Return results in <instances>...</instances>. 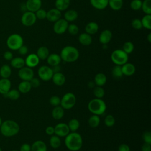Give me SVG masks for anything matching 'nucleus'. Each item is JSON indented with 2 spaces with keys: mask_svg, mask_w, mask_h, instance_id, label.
I'll return each mask as SVG.
<instances>
[{
  "mask_svg": "<svg viewBox=\"0 0 151 151\" xmlns=\"http://www.w3.org/2000/svg\"><path fill=\"white\" fill-rule=\"evenodd\" d=\"M64 143L68 150L78 151L82 147L83 139L81 136L76 132L69 133L65 137Z\"/></svg>",
  "mask_w": 151,
  "mask_h": 151,
  "instance_id": "1",
  "label": "nucleus"
},
{
  "mask_svg": "<svg viewBox=\"0 0 151 151\" xmlns=\"http://www.w3.org/2000/svg\"><path fill=\"white\" fill-rule=\"evenodd\" d=\"M60 55L61 60L67 63H73L78 60L80 54L76 47L67 45L61 50Z\"/></svg>",
  "mask_w": 151,
  "mask_h": 151,
  "instance_id": "2",
  "label": "nucleus"
},
{
  "mask_svg": "<svg viewBox=\"0 0 151 151\" xmlns=\"http://www.w3.org/2000/svg\"><path fill=\"white\" fill-rule=\"evenodd\" d=\"M1 133L6 137H11L16 135L19 131L18 124L14 120H8L2 123L0 126Z\"/></svg>",
  "mask_w": 151,
  "mask_h": 151,
  "instance_id": "3",
  "label": "nucleus"
},
{
  "mask_svg": "<svg viewBox=\"0 0 151 151\" xmlns=\"http://www.w3.org/2000/svg\"><path fill=\"white\" fill-rule=\"evenodd\" d=\"M88 110L97 116L103 114L106 110V104L101 99L95 98L90 100L87 106Z\"/></svg>",
  "mask_w": 151,
  "mask_h": 151,
  "instance_id": "4",
  "label": "nucleus"
},
{
  "mask_svg": "<svg viewBox=\"0 0 151 151\" xmlns=\"http://www.w3.org/2000/svg\"><path fill=\"white\" fill-rule=\"evenodd\" d=\"M111 60L115 65H122L127 63L129 60L128 54L123 50L117 49L113 51L111 54Z\"/></svg>",
  "mask_w": 151,
  "mask_h": 151,
  "instance_id": "5",
  "label": "nucleus"
},
{
  "mask_svg": "<svg viewBox=\"0 0 151 151\" xmlns=\"http://www.w3.org/2000/svg\"><path fill=\"white\" fill-rule=\"evenodd\" d=\"M23 38L18 34H12L6 40L7 47L12 50H18L23 45Z\"/></svg>",
  "mask_w": 151,
  "mask_h": 151,
  "instance_id": "6",
  "label": "nucleus"
},
{
  "mask_svg": "<svg viewBox=\"0 0 151 151\" xmlns=\"http://www.w3.org/2000/svg\"><path fill=\"white\" fill-rule=\"evenodd\" d=\"M76 103V96L71 93L68 92L65 93L61 98L60 106L66 110L70 109L73 108Z\"/></svg>",
  "mask_w": 151,
  "mask_h": 151,
  "instance_id": "7",
  "label": "nucleus"
},
{
  "mask_svg": "<svg viewBox=\"0 0 151 151\" xmlns=\"http://www.w3.org/2000/svg\"><path fill=\"white\" fill-rule=\"evenodd\" d=\"M37 21L35 14L33 12L26 11L25 12L21 18V21L22 25L26 27H30L33 25Z\"/></svg>",
  "mask_w": 151,
  "mask_h": 151,
  "instance_id": "8",
  "label": "nucleus"
},
{
  "mask_svg": "<svg viewBox=\"0 0 151 151\" xmlns=\"http://www.w3.org/2000/svg\"><path fill=\"white\" fill-rule=\"evenodd\" d=\"M53 72L51 67L47 65H42L38 70L39 77L43 81H49L52 78Z\"/></svg>",
  "mask_w": 151,
  "mask_h": 151,
  "instance_id": "9",
  "label": "nucleus"
},
{
  "mask_svg": "<svg viewBox=\"0 0 151 151\" xmlns=\"http://www.w3.org/2000/svg\"><path fill=\"white\" fill-rule=\"evenodd\" d=\"M68 23L65 19L60 18L55 22L53 26V30L57 34H63L67 30Z\"/></svg>",
  "mask_w": 151,
  "mask_h": 151,
  "instance_id": "10",
  "label": "nucleus"
},
{
  "mask_svg": "<svg viewBox=\"0 0 151 151\" xmlns=\"http://www.w3.org/2000/svg\"><path fill=\"white\" fill-rule=\"evenodd\" d=\"M34 75L32 69L28 67H23L18 71V76L23 81H29L34 77Z\"/></svg>",
  "mask_w": 151,
  "mask_h": 151,
  "instance_id": "11",
  "label": "nucleus"
},
{
  "mask_svg": "<svg viewBox=\"0 0 151 151\" xmlns=\"http://www.w3.org/2000/svg\"><path fill=\"white\" fill-rule=\"evenodd\" d=\"M70 132L67 124L64 123H58L54 127V134L58 137H65Z\"/></svg>",
  "mask_w": 151,
  "mask_h": 151,
  "instance_id": "12",
  "label": "nucleus"
},
{
  "mask_svg": "<svg viewBox=\"0 0 151 151\" xmlns=\"http://www.w3.org/2000/svg\"><path fill=\"white\" fill-rule=\"evenodd\" d=\"M41 0H27L25 5L28 11L35 12L41 8Z\"/></svg>",
  "mask_w": 151,
  "mask_h": 151,
  "instance_id": "13",
  "label": "nucleus"
},
{
  "mask_svg": "<svg viewBox=\"0 0 151 151\" xmlns=\"http://www.w3.org/2000/svg\"><path fill=\"white\" fill-rule=\"evenodd\" d=\"M40 63V58L36 54H29L25 60V64L30 68H33L38 65Z\"/></svg>",
  "mask_w": 151,
  "mask_h": 151,
  "instance_id": "14",
  "label": "nucleus"
},
{
  "mask_svg": "<svg viewBox=\"0 0 151 151\" xmlns=\"http://www.w3.org/2000/svg\"><path fill=\"white\" fill-rule=\"evenodd\" d=\"M61 12L57 8H52L47 12L46 18L51 22H55L61 18Z\"/></svg>",
  "mask_w": 151,
  "mask_h": 151,
  "instance_id": "15",
  "label": "nucleus"
},
{
  "mask_svg": "<svg viewBox=\"0 0 151 151\" xmlns=\"http://www.w3.org/2000/svg\"><path fill=\"white\" fill-rule=\"evenodd\" d=\"M112 32L109 29L103 31L99 36V41L102 44H107L112 38Z\"/></svg>",
  "mask_w": 151,
  "mask_h": 151,
  "instance_id": "16",
  "label": "nucleus"
},
{
  "mask_svg": "<svg viewBox=\"0 0 151 151\" xmlns=\"http://www.w3.org/2000/svg\"><path fill=\"white\" fill-rule=\"evenodd\" d=\"M122 70L123 75L126 76H131L134 74L136 68L133 64L126 63L122 65Z\"/></svg>",
  "mask_w": 151,
  "mask_h": 151,
  "instance_id": "17",
  "label": "nucleus"
},
{
  "mask_svg": "<svg viewBox=\"0 0 151 151\" xmlns=\"http://www.w3.org/2000/svg\"><path fill=\"white\" fill-rule=\"evenodd\" d=\"M11 83L8 78H4L0 80V93L2 94H5L7 93L11 88Z\"/></svg>",
  "mask_w": 151,
  "mask_h": 151,
  "instance_id": "18",
  "label": "nucleus"
},
{
  "mask_svg": "<svg viewBox=\"0 0 151 151\" xmlns=\"http://www.w3.org/2000/svg\"><path fill=\"white\" fill-rule=\"evenodd\" d=\"M47 63L50 66L52 67L57 65H59L61 61V58L60 55L55 53H52L49 54L48 57L47 58Z\"/></svg>",
  "mask_w": 151,
  "mask_h": 151,
  "instance_id": "19",
  "label": "nucleus"
},
{
  "mask_svg": "<svg viewBox=\"0 0 151 151\" xmlns=\"http://www.w3.org/2000/svg\"><path fill=\"white\" fill-rule=\"evenodd\" d=\"M51 79L53 83L58 86H63L65 82V77L61 72L54 73Z\"/></svg>",
  "mask_w": 151,
  "mask_h": 151,
  "instance_id": "20",
  "label": "nucleus"
},
{
  "mask_svg": "<svg viewBox=\"0 0 151 151\" xmlns=\"http://www.w3.org/2000/svg\"><path fill=\"white\" fill-rule=\"evenodd\" d=\"M93 7L97 9L102 10L108 6L109 0H90Z\"/></svg>",
  "mask_w": 151,
  "mask_h": 151,
  "instance_id": "21",
  "label": "nucleus"
},
{
  "mask_svg": "<svg viewBox=\"0 0 151 151\" xmlns=\"http://www.w3.org/2000/svg\"><path fill=\"white\" fill-rule=\"evenodd\" d=\"M31 151H47V145L42 140H37L31 146Z\"/></svg>",
  "mask_w": 151,
  "mask_h": 151,
  "instance_id": "22",
  "label": "nucleus"
},
{
  "mask_svg": "<svg viewBox=\"0 0 151 151\" xmlns=\"http://www.w3.org/2000/svg\"><path fill=\"white\" fill-rule=\"evenodd\" d=\"M78 41L79 42L85 46L89 45L92 42V38L91 35L87 33H81L78 36Z\"/></svg>",
  "mask_w": 151,
  "mask_h": 151,
  "instance_id": "23",
  "label": "nucleus"
},
{
  "mask_svg": "<svg viewBox=\"0 0 151 151\" xmlns=\"http://www.w3.org/2000/svg\"><path fill=\"white\" fill-rule=\"evenodd\" d=\"M52 116L55 120H60L62 119L64 115V109L60 106H55L52 110Z\"/></svg>",
  "mask_w": 151,
  "mask_h": 151,
  "instance_id": "24",
  "label": "nucleus"
},
{
  "mask_svg": "<svg viewBox=\"0 0 151 151\" xmlns=\"http://www.w3.org/2000/svg\"><path fill=\"white\" fill-rule=\"evenodd\" d=\"M99 30V25L95 22H90L85 27L86 33L92 35L96 34Z\"/></svg>",
  "mask_w": 151,
  "mask_h": 151,
  "instance_id": "25",
  "label": "nucleus"
},
{
  "mask_svg": "<svg viewBox=\"0 0 151 151\" xmlns=\"http://www.w3.org/2000/svg\"><path fill=\"white\" fill-rule=\"evenodd\" d=\"M94 82L97 86L102 87L106 83L107 77L106 75L103 73H97L94 77Z\"/></svg>",
  "mask_w": 151,
  "mask_h": 151,
  "instance_id": "26",
  "label": "nucleus"
},
{
  "mask_svg": "<svg viewBox=\"0 0 151 151\" xmlns=\"http://www.w3.org/2000/svg\"><path fill=\"white\" fill-rule=\"evenodd\" d=\"M64 17V19H65L67 22H72L77 19L78 13L74 9H70L65 12Z\"/></svg>",
  "mask_w": 151,
  "mask_h": 151,
  "instance_id": "27",
  "label": "nucleus"
},
{
  "mask_svg": "<svg viewBox=\"0 0 151 151\" xmlns=\"http://www.w3.org/2000/svg\"><path fill=\"white\" fill-rule=\"evenodd\" d=\"M70 4V0H56L55 2V8L60 11L67 9Z\"/></svg>",
  "mask_w": 151,
  "mask_h": 151,
  "instance_id": "28",
  "label": "nucleus"
},
{
  "mask_svg": "<svg viewBox=\"0 0 151 151\" xmlns=\"http://www.w3.org/2000/svg\"><path fill=\"white\" fill-rule=\"evenodd\" d=\"M25 60L21 57L13 58L11 60V65L12 67L20 69L25 65Z\"/></svg>",
  "mask_w": 151,
  "mask_h": 151,
  "instance_id": "29",
  "label": "nucleus"
},
{
  "mask_svg": "<svg viewBox=\"0 0 151 151\" xmlns=\"http://www.w3.org/2000/svg\"><path fill=\"white\" fill-rule=\"evenodd\" d=\"M37 56L40 58V60H45L49 55V50L47 47L45 46H41L38 48L37 51Z\"/></svg>",
  "mask_w": 151,
  "mask_h": 151,
  "instance_id": "30",
  "label": "nucleus"
},
{
  "mask_svg": "<svg viewBox=\"0 0 151 151\" xmlns=\"http://www.w3.org/2000/svg\"><path fill=\"white\" fill-rule=\"evenodd\" d=\"M32 87L29 81H22L18 85V91L21 93H28Z\"/></svg>",
  "mask_w": 151,
  "mask_h": 151,
  "instance_id": "31",
  "label": "nucleus"
},
{
  "mask_svg": "<svg viewBox=\"0 0 151 151\" xmlns=\"http://www.w3.org/2000/svg\"><path fill=\"white\" fill-rule=\"evenodd\" d=\"M123 0H109L108 5L114 11H119L123 6Z\"/></svg>",
  "mask_w": 151,
  "mask_h": 151,
  "instance_id": "32",
  "label": "nucleus"
},
{
  "mask_svg": "<svg viewBox=\"0 0 151 151\" xmlns=\"http://www.w3.org/2000/svg\"><path fill=\"white\" fill-rule=\"evenodd\" d=\"M11 68L7 64L3 65L0 69V75L4 78H8L11 76Z\"/></svg>",
  "mask_w": 151,
  "mask_h": 151,
  "instance_id": "33",
  "label": "nucleus"
},
{
  "mask_svg": "<svg viewBox=\"0 0 151 151\" xmlns=\"http://www.w3.org/2000/svg\"><path fill=\"white\" fill-rule=\"evenodd\" d=\"M50 145L53 149H57L61 146V140L57 135H52L50 139Z\"/></svg>",
  "mask_w": 151,
  "mask_h": 151,
  "instance_id": "34",
  "label": "nucleus"
},
{
  "mask_svg": "<svg viewBox=\"0 0 151 151\" xmlns=\"http://www.w3.org/2000/svg\"><path fill=\"white\" fill-rule=\"evenodd\" d=\"M142 27L147 29H151V15L150 14H146L141 20Z\"/></svg>",
  "mask_w": 151,
  "mask_h": 151,
  "instance_id": "35",
  "label": "nucleus"
},
{
  "mask_svg": "<svg viewBox=\"0 0 151 151\" xmlns=\"http://www.w3.org/2000/svg\"><path fill=\"white\" fill-rule=\"evenodd\" d=\"M70 131L72 132H76L80 127V122L76 119H71L67 124Z\"/></svg>",
  "mask_w": 151,
  "mask_h": 151,
  "instance_id": "36",
  "label": "nucleus"
},
{
  "mask_svg": "<svg viewBox=\"0 0 151 151\" xmlns=\"http://www.w3.org/2000/svg\"><path fill=\"white\" fill-rule=\"evenodd\" d=\"M100 122V119L99 116L93 114L90 117L88 120V124L91 127H97L99 126Z\"/></svg>",
  "mask_w": 151,
  "mask_h": 151,
  "instance_id": "37",
  "label": "nucleus"
},
{
  "mask_svg": "<svg viewBox=\"0 0 151 151\" xmlns=\"http://www.w3.org/2000/svg\"><path fill=\"white\" fill-rule=\"evenodd\" d=\"M5 97H8L11 100H17L20 96V92L15 89L9 90L7 93L4 95Z\"/></svg>",
  "mask_w": 151,
  "mask_h": 151,
  "instance_id": "38",
  "label": "nucleus"
},
{
  "mask_svg": "<svg viewBox=\"0 0 151 151\" xmlns=\"http://www.w3.org/2000/svg\"><path fill=\"white\" fill-rule=\"evenodd\" d=\"M141 8L146 14H151V0H144Z\"/></svg>",
  "mask_w": 151,
  "mask_h": 151,
  "instance_id": "39",
  "label": "nucleus"
},
{
  "mask_svg": "<svg viewBox=\"0 0 151 151\" xmlns=\"http://www.w3.org/2000/svg\"><path fill=\"white\" fill-rule=\"evenodd\" d=\"M112 76L116 78H121L123 76V73L122 70V66L116 65L111 70Z\"/></svg>",
  "mask_w": 151,
  "mask_h": 151,
  "instance_id": "40",
  "label": "nucleus"
},
{
  "mask_svg": "<svg viewBox=\"0 0 151 151\" xmlns=\"http://www.w3.org/2000/svg\"><path fill=\"white\" fill-rule=\"evenodd\" d=\"M93 93L96 98L102 99L105 94V91H104V88H102L101 87L96 86V87H94Z\"/></svg>",
  "mask_w": 151,
  "mask_h": 151,
  "instance_id": "41",
  "label": "nucleus"
},
{
  "mask_svg": "<svg viewBox=\"0 0 151 151\" xmlns=\"http://www.w3.org/2000/svg\"><path fill=\"white\" fill-rule=\"evenodd\" d=\"M123 50L127 54L132 53L134 50V45L130 41H127L123 45Z\"/></svg>",
  "mask_w": 151,
  "mask_h": 151,
  "instance_id": "42",
  "label": "nucleus"
},
{
  "mask_svg": "<svg viewBox=\"0 0 151 151\" xmlns=\"http://www.w3.org/2000/svg\"><path fill=\"white\" fill-rule=\"evenodd\" d=\"M142 1L141 0H132L130 2V6L134 11H137L141 9Z\"/></svg>",
  "mask_w": 151,
  "mask_h": 151,
  "instance_id": "43",
  "label": "nucleus"
},
{
  "mask_svg": "<svg viewBox=\"0 0 151 151\" xmlns=\"http://www.w3.org/2000/svg\"><path fill=\"white\" fill-rule=\"evenodd\" d=\"M104 123L107 127H112L115 123V119L111 114H108L104 119Z\"/></svg>",
  "mask_w": 151,
  "mask_h": 151,
  "instance_id": "44",
  "label": "nucleus"
},
{
  "mask_svg": "<svg viewBox=\"0 0 151 151\" xmlns=\"http://www.w3.org/2000/svg\"><path fill=\"white\" fill-rule=\"evenodd\" d=\"M35 14L37 19H40V20L44 19L46 18L47 11L44 9L40 8L35 12Z\"/></svg>",
  "mask_w": 151,
  "mask_h": 151,
  "instance_id": "45",
  "label": "nucleus"
},
{
  "mask_svg": "<svg viewBox=\"0 0 151 151\" xmlns=\"http://www.w3.org/2000/svg\"><path fill=\"white\" fill-rule=\"evenodd\" d=\"M67 31H68V32L71 34V35H76L78 34L79 29L77 25H76V24H68V28H67Z\"/></svg>",
  "mask_w": 151,
  "mask_h": 151,
  "instance_id": "46",
  "label": "nucleus"
},
{
  "mask_svg": "<svg viewBox=\"0 0 151 151\" xmlns=\"http://www.w3.org/2000/svg\"><path fill=\"white\" fill-rule=\"evenodd\" d=\"M49 101L51 106L55 107V106H58L60 105L61 99L58 96H53L50 97Z\"/></svg>",
  "mask_w": 151,
  "mask_h": 151,
  "instance_id": "47",
  "label": "nucleus"
},
{
  "mask_svg": "<svg viewBox=\"0 0 151 151\" xmlns=\"http://www.w3.org/2000/svg\"><path fill=\"white\" fill-rule=\"evenodd\" d=\"M132 27L137 30L140 29L142 28V25L141 22V20L138 18H134L132 21Z\"/></svg>",
  "mask_w": 151,
  "mask_h": 151,
  "instance_id": "48",
  "label": "nucleus"
},
{
  "mask_svg": "<svg viewBox=\"0 0 151 151\" xmlns=\"http://www.w3.org/2000/svg\"><path fill=\"white\" fill-rule=\"evenodd\" d=\"M142 138L145 143L151 144V132L150 131H146L142 135Z\"/></svg>",
  "mask_w": 151,
  "mask_h": 151,
  "instance_id": "49",
  "label": "nucleus"
},
{
  "mask_svg": "<svg viewBox=\"0 0 151 151\" xmlns=\"http://www.w3.org/2000/svg\"><path fill=\"white\" fill-rule=\"evenodd\" d=\"M29 83L31 84V86L32 87L34 88H37L38 87H39L40 84V81L39 80L38 78H32L30 81Z\"/></svg>",
  "mask_w": 151,
  "mask_h": 151,
  "instance_id": "50",
  "label": "nucleus"
},
{
  "mask_svg": "<svg viewBox=\"0 0 151 151\" xmlns=\"http://www.w3.org/2000/svg\"><path fill=\"white\" fill-rule=\"evenodd\" d=\"M18 50L19 53L21 55H25L28 53V47L24 45H22Z\"/></svg>",
  "mask_w": 151,
  "mask_h": 151,
  "instance_id": "51",
  "label": "nucleus"
},
{
  "mask_svg": "<svg viewBox=\"0 0 151 151\" xmlns=\"http://www.w3.org/2000/svg\"><path fill=\"white\" fill-rule=\"evenodd\" d=\"M118 151H130V149L127 145L122 143L119 145L118 147Z\"/></svg>",
  "mask_w": 151,
  "mask_h": 151,
  "instance_id": "52",
  "label": "nucleus"
},
{
  "mask_svg": "<svg viewBox=\"0 0 151 151\" xmlns=\"http://www.w3.org/2000/svg\"><path fill=\"white\" fill-rule=\"evenodd\" d=\"M45 133L50 136L53 135L54 134V127H52L51 126H48L45 129Z\"/></svg>",
  "mask_w": 151,
  "mask_h": 151,
  "instance_id": "53",
  "label": "nucleus"
},
{
  "mask_svg": "<svg viewBox=\"0 0 151 151\" xmlns=\"http://www.w3.org/2000/svg\"><path fill=\"white\" fill-rule=\"evenodd\" d=\"M4 57L6 60H11L13 58V54L11 51H7L5 52L4 54Z\"/></svg>",
  "mask_w": 151,
  "mask_h": 151,
  "instance_id": "54",
  "label": "nucleus"
},
{
  "mask_svg": "<svg viewBox=\"0 0 151 151\" xmlns=\"http://www.w3.org/2000/svg\"><path fill=\"white\" fill-rule=\"evenodd\" d=\"M19 151H31V146L28 143H24L21 145Z\"/></svg>",
  "mask_w": 151,
  "mask_h": 151,
  "instance_id": "55",
  "label": "nucleus"
},
{
  "mask_svg": "<svg viewBox=\"0 0 151 151\" xmlns=\"http://www.w3.org/2000/svg\"><path fill=\"white\" fill-rule=\"evenodd\" d=\"M142 151H151V144L144 143L141 147Z\"/></svg>",
  "mask_w": 151,
  "mask_h": 151,
  "instance_id": "56",
  "label": "nucleus"
},
{
  "mask_svg": "<svg viewBox=\"0 0 151 151\" xmlns=\"http://www.w3.org/2000/svg\"><path fill=\"white\" fill-rule=\"evenodd\" d=\"M51 69H52V71L53 73H56L60 72L61 67H60L59 65H55V66H52L51 67Z\"/></svg>",
  "mask_w": 151,
  "mask_h": 151,
  "instance_id": "57",
  "label": "nucleus"
},
{
  "mask_svg": "<svg viewBox=\"0 0 151 151\" xmlns=\"http://www.w3.org/2000/svg\"><path fill=\"white\" fill-rule=\"evenodd\" d=\"M94 85H95V83L94 81H90L88 82V87L89 88H94Z\"/></svg>",
  "mask_w": 151,
  "mask_h": 151,
  "instance_id": "58",
  "label": "nucleus"
},
{
  "mask_svg": "<svg viewBox=\"0 0 151 151\" xmlns=\"http://www.w3.org/2000/svg\"><path fill=\"white\" fill-rule=\"evenodd\" d=\"M147 40L149 42H151V33H149L147 37Z\"/></svg>",
  "mask_w": 151,
  "mask_h": 151,
  "instance_id": "59",
  "label": "nucleus"
},
{
  "mask_svg": "<svg viewBox=\"0 0 151 151\" xmlns=\"http://www.w3.org/2000/svg\"><path fill=\"white\" fill-rule=\"evenodd\" d=\"M103 49H106L107 48V44H103Z\"/></svg>",
  "mask_w": 151,
  "mask_h": 151,
  "instance_id": "60",
  "label": "nucleus"
},
{
  "mask_svg": "<svg viewBox=\"0 0 151 151\" xmlns=\"http://www.w3.org/2000/svg\"><path fill=\"white\" fill-rule=\"evenodd\" d=\"M1 124H2V119H1V118L0 117V126H1Z\"/></svg>",
  "mask_w": 151,
  "mask_h": 151,
  "instance_id": "61",
  "label": "nucleus"
},
{
  "mask_svg": "<svg viewBox=\"0 0 151 151\" xmlns=\"http://www.w3.org/2000/svg\"><path fill=\"white\" fill-rule=\"evenodd\" d=\"M0 151H2V149H1V148H0Z\"/></svg>",
  "mask_w": 151,
  "mask_h": 151,
  "instance_id": "62",
  "label": "nucleus"
},
{
  "mask_svg": "<svg viewBox=\"0 0 151 151\" xmlns=\"http://www.w3.org/2000/svg\"><path fill=\"white\" fill-rule=\"evenodd\" d=\"M11 151H17V150H11Z\"/></svg>",
  "mask_w": 151,
  "mask_h": 151,
  "instance_id": "63",
  "label": "nucleus"
}]
</instances>
